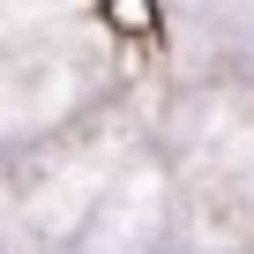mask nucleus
<instances>
[]
</instances>
